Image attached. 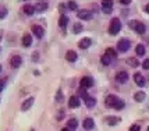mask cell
Segmentation results:
<instances>
[{"instance_id":"1","label":"cell","mask_w":149,"mask_h":131,"mask_svg":"<svg viewBox=\"0 0 149 131\" xmlns=\"http://www.w3.org/2000/svg\"><path fill=\"white\" fill-rule=\"evenodd\" d=\"M120 29H121V21L118 20V18H113V20L110 21L109 33H110V35H116V33L120 32Z\"/></svg>"},{"instance_id":"2","label":"cell","mask_w":149,"mask_h":131,"mask_svg":"<svg viewBox=\"0 0 149 131\" xmlns=\"http://www.w3.org/2000/svg\"><path fill=\"white\" fill-rule=\"evenodd\" d=\"M130 26L136 33H139V35H143V33L146 32V26L141 21H130Z\"/></svg>"},{"instance_id":"3","label":"cell","mask_w":149,"mask_h":131,"mask_svg":"<svg viewBox=\"0 0 149 131\" xmlns=\"http://www.w3.org/2000/svg\"><path fill=\"white\" fill-rule=\"evenodd\" d=\"M130 46H131L130 40L123 38V39L118 40V43H117V50H118V52H127V50L130 49Z\"/></svg>"},{"instance_id":"4","label":"cell","mask_w":149,"mask_h":131,"mask_svg":"<svg viewBox=\"0 0 149 131\" xmlns=\"http://www.w3.org/2000/svg\"><path fill=\"white\" fill-rule=\"evenodd\" d=\"M79 84H81V88H84V89H86V88H91V86H93V78L92 77H84V78H81V81H79Z\"/></svg>"},{"instance_id":"5","label":"cell","mask_w":149,"mask_h":131,"mask_svg":"<svg viewBox=\"0 0 149 131\" xmlns=\"http://www.w3.org/2000/svg\"><path fill=\"white\" fill-rule=\"evenodd\" d=\"M116 81L118 84H125L128 81V72L127 71H118L116 74Z\"/></svg>"},{"instance_id":"6","label":"cell","mask_w":149,"mask_h":131,"mask_svg":"<svg viewBox=\"0 0 149 131\" xmlns=\"http://www.w3.org/2000/svg\"><path fill=\"white\" fill-rule=\"evenodd\" d=\"M32 33L38 39H42V38L45 36V29L40 25H32Z\"/></svg>"},{"instance_id":"7","label":"cell","mask_w":149,"mask_h":131,"mask_svg":"<svg viewBox=\"0 0 149 131\" xmlns=\"http://www.w3.org/2000/svg\"><path fill=\"white\" fill-rule=\"evenodd\" d=\"M77 17L79 18V20H85V21H88V20H91L92 18V13L89 11V10H79L77 14Z\"/></svg>"},{"instance_id":"8","label":"cell","mask_w":149,"mask_h":131,"mask_svg":"<svg viewBox=\"0 0 149 131\" xmlns=\"http://www.w3.org/2000/svg\"><path fill=\"white\" fill-rule=\"evenodd\" d=\"M10 64H11V67H13V68H18L19 66L22 64V59H21V56H18V54H14L13 57L10 59Z\"/></svg>"},{"instance_id":"9","label":"cell","mask_w":149,"mask_h":131,"mask_svg":"<svg viewBox=\"0 0 149 131\" xmlns=\"http://www.w3.org/2000/svg\"><path fill=\"white\" fill-rule=\"evenodd\" d=\"M117 100H118V98H117L116 95H109L107 98L104 99V103H106L107 107H114V105L117 103Z\"/></svg>"},{"instance_id":"10","label":"cell","mask_w":149,"mask_h":131,"mask_svg":"<svg viewBox=\"0 0 149 131\" xmlns=\"http://www.w3.org/2000/svg\"><path fill=\"white\" fill-rule=\"evenodd\" d=\"M91 45H92L91 38H84V39H81L78 42V47H79V49H88Z\"/></svg>"},{"instance_id":"11","label":"cell","mask_w":149,"mask_h":131,"mask_svg":"<svg viewBox=\"0 0 149 131\" xmlns=\"http://www.w3.org/2000/svg\"><path fill=\"white\" fill-rule=\"evenodd\" d=\"M33 102H35V99L31 96V98H28L26 100H24L22 102V105H21V110L22 111H25V110H28V109H31V106L33 105Z\"/></svg>"},{"instance_id":"12","label":"cell","mask_w":149,"mask_h":131,"mask_svg":"<svg viewBox=\"0 0 149 131\" xmlns=\"http://www.w3.org/2000/svg\"><path fill=\"white\" fill-rule=\"evenodd\" d=\"M79 105H81V102H79V98H78V96H71V98L68 99V106L72 107V109L79 107Z\"/></svg>"},{"instance_id":"13","label":"cell","mask_w":149,"mask_h":131,"mask_svg":"<svg viewBox=\"0 0 149 131\" xmlns=\"http://www.w3.org/2000/svg\"><path fill=\"white\" fill-rule=\"evenodd\" d=\"M77 59H78V56L74 50H68V52L65 53V60H67V61L74 63V61H77Z\"/></svg>"},{"instance_id":"14","label":"cell","mask_w":149,"mask_h":131,"mask_svg":"<svg viewBox=\"0 0 149 131\" xmlns=\"http://www.w3.org/2000/svg\"><path fill=\"white\" fill-rule=\"evenodd\" d=\"M134 81H135V84L138 86L145 85V78L142 77V74H139V72H135V74H134Z\"/></svg>"},{"instance_id":"15","label":"cell","mask_w":149,"mask_h":131,"mask_svg":"<svg viewBox=\"0 0 149 131\" xmlns=\"http://www.w3.org/2000/svg\"><path fill=\"white\" fill-rule=\"evenodd\" d=\"M22 45L25 46V47H29V46L32 45V36H31V33H24V36H22Z\"/></svg>"},{"instance_id":"16","label":"cell","mask_w":149,"mask_h":131,"mask_svg":"<svg viewBox=\"0 0 149 131\" xmlns=\"http://www.w3.org/2000/svg\"><path fill=\"white\" fill-rule=\"evenodd\" d=\"M22 11H24L26 15H32L36 10H35V6H32V4H25V6L22 7Z\"/></svg>"},{"instance_id":"17","label":"cell","mask_w":149,"mask_h":131,"mask_svg":"<svg viewBox=\"0 0 149 131\" xmlns=\"http://www.w3.org/2000/svg\"><path fill=\"white\" fill-rule=\"evenodd\" d=\"M95 127V121H93V118L88 117L84 120V128H86V130H92Z\"/></svg>"},{"instance_id":"18","label":"cell","mask_w":149,"mask_h":131,"mask_svg":"<svg viewBox=\"0 0 149 131\" xmlns=\"http://www.w3.org/2000/svg\"><path fill=\"white\" fill-rule=\"evenodd\" d=\"M68 17H67V15H64V14H63V15H60V18H58V26H60V28H65V26H67V24H68Z\"/></svg>"},{"instance_id":"19","label":"cell","mask_w":149,"mask_h":131,"mask_svg":"<svg viewBox=\"0 0 149 131\" xmlns=\"http://www.w3.org/2000/svg\"><path fill=\"white\" fill-rule=\"evenodd\" d=\"M85 105H86V107H95L96 99L93 98V96H88V98L85 99Z\"/></svg>"},{"instance_id":"20","label":"cell","mask_w":149,"mask_h":131,"mask_svg":"<svg viewBox=\"0 0 149 131\" xmlns=\"http://www.w3.org/2000/svg\"><path fill=\"white\" fill-rule=\"evenodd\" d=\"M106 123L109 125H116L117 123H120V118L114 117V116H109V117H106Z\"/></svg>"},{"instance_id":"21","label":"cell","mask_w":149,"mask_h":131,"mask_svg":"<svg viewBox=\"0 0 149 131\" xmlns=\"http://www.w3.org/2000/svg\"><path fill=\"white\" fill-rule=\"evenodd\" d=\"M145 46L142 45V43H139V45H136V47H135V53H136V56H143L145 54Z\"/></svg>"},{"instance_id":"22","label":"cell","mask_w":149,"mask_h":131,"mask_svg":"<svg viewBox=\"0 0 149 131\" xmlns=\"http://www.w3.org/2000/svg\"><path fill=\"white\" fill-rule=\"evenodd\" d=\"M134 99H135L136 102H143L145 100V92H142V91L136 92L135 95H134Z\"/></svg>"},{"instance_id":"23","label":"cell","mask_w":149,"mask_h":131,"mask_svg":"<svg viewBox=\"0 0 149 131\" xmlns=\"http://www.w3.org/2000/svg\"><path fill=\"white\" fill-rule=\"evenodd\" d=\"M106 54H107L109 57H111V59H116L117 57L116 49H113V47H107V49H106Z\"/></svg>"},{"instance_id":"24","label":"cell","mask_w":149,"mask_h":131,"mask_svg":"<svg viewBox=\"0 0 149 131\" xmlns=\"http://www.w3.org/2000/svg\"><path fill=\"white\" fill-rule=\"evenodd\" d=\"M82 29H84V26H82V24H79V22H75V24H74V26H72V32H74V33L82 32Z\"/></svg>"},{"instance_id":"25","label":"cell","mask_w":149,"mask_h":131,"mask_svg":"<svg viewBox=\"0 0 149 131\" xmlns=\"http://www.w3.org/2000/svg\"><path fill=\"white\" fill-rule=\"evenodd\" d=\"M127 63H128V66L134 67V68L139 66V61H138V59H135V57H130V59L127 60Z\"/></svg>"},{"instance_id":"26","label":"cell","mask_w":149,"mask_h":131,"mask_svg":"<svg viewBox=\"0 0 149 131\" xmlns=\"http://www.w3.org/2000/svg\"><path fill=\"white\" fill-rule=\"evenodd\" d=\"M100 61H102V64H104V66H109L111 63V57H109L106 53H104L103 56L100 57Z\"/></svg>"},{"instance_id":"27","label":"cell","mask_w":149,"mask_h":131,"mask_svg":"<svg viewBox=\"0 0 149 131\" xmlns=\"http://www.w3.org/2000/svg\"><path fill=\"white\" fill-rule=\"evenodd\" d=\"M46 8H47V4H46V3H38V4L35 6V10H36L38 13H40V11H45Z\"/></svg>"},{"instance_id":"28","label":"cell","mask_w":149,"mask_h":131,"mask_svg":"<svg viewBox=\"0 0 149 131\" xmlns=\"http://www.w3.org/2000/svg\"><path fill=\"white\" fill-rule=\"evenodd\" d=\"M77 125H78V121L75 118H70V120H68V128H70V130L77 128Z\"/></svg>"},{"instance_id":"29","label":"cell","mask_w":149,"mask_h":131,"mask_svg":"<svg viewBox=\"0 0 149 131\" xmlns=\"http://www.w3.org/2000/svg\"><path fill=\"white\" fill-rule=\"evenodd\" d=\"M124 106H125V103H124V100H121V99H118V100H117V103L114 105V109H117V110H121V109H124Z\"/></svg>"},{"instance_id":"30","label":"cell","mask_w":149,"mask_h":131,"mask_svg":"<svg viewBox=\"0 0 149 131\" xmlns=\"http://www.w3.org/2000/svg\"><path fill=\"white\" fill-rule=\"evenodd\" d=\"M67 8H68V10H71V11H75V10H77L78 8V6H77V3H75V1H71V0H70V1H68V4H67Z\"/></svg>"},{"instance_id":"31","label":"cell","mask_w":149,"mask_h":131,"mask_svg":"<svg viewBox=\"0 0 149 131\" xmlns=\"http://www.w3.org/2000/svg\"><path fill=\"white\" fill-rule=\"evenodd\" d=\"M7 13H8V11H7L6 7H4V6H0V18H4V17L7 15Z\"/></svg>"},{"instance_id":"32","label":"cell","mask_w":149,"mask_h":131,"mask_svg":"<svg viewBox=\"0 0 149 131\" xmlns=\"http://www.w3.org/2000/svg\"><path fill=\"white\" fill-rule=\"evenodd\" d=\"M102 7H113V0H102Z\"/></svg>"},{"instance_id":"33","label":"cell","mask_w":149,"mask_h":131,"mask_svg":"<svg viewBox=\"0 0 149 131\" xmlns=\"http://www.w3.org/2000/svg\"><path fill=\"white\" fill-rule=\"evenodd\" d=\"M78 93H79V96H82V98H84V99H86V98H88V96H89V95H88V93L85 92V89H84V88H81V89L78 91Z\"/></svg>"},{"instance_id":"34","label":"cell","mask_w":149,"mask_h":131,"mask_svg":"<svg viewBox=\"0 0 149 131\" xmlns=\"http://www.w3.org/2000/svg\"><path fill=\"white\" fill-rule=\"evenodd\" d=\"M102 11L104 14H110L113 11V7H102Z\"/></svg>"},{"instance_id":"35","label":"cell","mask_w":149,"mask_h":131,"mask_svg":"<svg viewBox=\"0 0 149 131\" xmlns=\"http://www.w3.org/2000/svg\"><path fill=\"white\" fill-rule=\"evenodd\" d=\"M56 100H57V102H61V100H63V93H61V91H60V89L57 91V95H56Z\"/></svg>"},{"instance_id":"36","label":"cell","mask_w":149,"mask_h":131,"mask_svg":"<svg viewBox=\"0 0 149 131\" xmlns=\"http://www.w3.org/2000/svg\"><path fill=\"white\" fill-rule=\"evenodd\" d=\"M142 67H143V70H149V59L143 60V63H142Z\"/></svg>"},{"instance_id":"37","label":"cell","mask_w":149,"mask_h":131,"mask_svg":"<svg viewBox=\"0 0 149 131\" xmlns=\"http://www.w3.org/2000/svg\"><path fill=\"white\" fill-rule=\"evenodd\" d=\"M139 130H141V127H139L138 124H132L130 127V131H139Z\"/></svg>"},{"instance_id":"38","label":"cell","mask_w":149,"mask_h":131,"mask_svg":"<svg viewBox=\"0 0 149 131\" xmlns=\"http://www.w3.org/2000/svg\"><path fill=\"white\" fill-rule=\"evenodd\" d=\"M120 1H121V4H124V6H128L132 0H120Z\"/></svg>"},{"instance_id":"39","label":"cell","mask_w":149,"mask_h":131,"mask_svg":"<svg viewBox=\"0 0 149 131\" xmlns=\"http://www.w3.org/2000/svg\"><path fill=\"white\" fill-rule=\"evenodd\" d=\"M3 88H4V79H0V92L3 91Z\"/></svg>"},{"instance_id":"40","label":"cell","mask_w":149,"mask_h":131,"mask_svg":"<svg viewBox=\"0 0 149 131\" xmlns=\"http://www.w3.org/2000/svg\"><path fill=\"white\" fill-rule=\"evenodd\" d=\"M32 59H33V61H35V60H36V59H39V54H38V53H36V52L33 53V56H32Z\"/></svg>"},{"instance_id":"41","label":"cell","mask_w":149,"mask_h":131,"mask_svg":"<svg viewBox=\"0 0 149 131\" xmlns=\"http://www.w3.org/2000/svg\"><path fill=\"white\" fill-rule=\"evenodd\" d=\"M65 4H60V6H58V10H61V11H64V10H65Z\"/></svg>"},{"instance_id":"42","label":"cell","mask_w":149,"mask_h":131,"mask_svg":"<svg viewBox=\"0 0 149 131\" xmlns=\"http://www.w3.org/2000/svg\"><path fill=\"white\" fill-rule=\"evenodd\" d=\"M145 11H146V13L149 14V3H148V4H146V6H145Z\"/></svg>"},{"instance_id":"43","label":"cell","mask_w":149,"mask_h":131,"mask_svg":"<svg viewBox=\"0 0 149 131\" xmlns=\"http://www.w3.org/2000/svg\"><path fill=\"white\" fill-rule=\"evenodd\" d=\"M61 131H71V130H70L68 127H65V128H63V130H61Z\"/></svg>"},{"instance_id":"44","label":"cell","mask_w":149,"mask_h":131,"mask_svg":"<svg viewBox=\"0 0 149 131\" xmlns=\"http://www.w3.org/2000/svg\"><path fill=\"white\" fill-rule=\"evenodd\" d=\"M0 72H1V66H0Z\"/></svg>"},{"instance_id":"45","label":"cell","mask_w":149,"mask_h":131,"mask_svg":"<svg viewBox=\"0 0 149 131\" xmlns=\"http://www.w3.org/2000/svg\"><path fill=\"white\" fill-rule=\"evenodd\" d=\"M31 131H35V130H31Z\"/></svg>"},{"instance_id":"46","label":"cell","mask_w":149,"mask_h":131,"mask_svg":"<svg viewBox=\"0 0 149 131\" xmlns=\"http://www.w3.org/2000/svg\"><path fill=\"white\" fill-rule=\"evenodd\" d=\"M148 131H149V127H148Z\"/></svg>"}]
</instances>
